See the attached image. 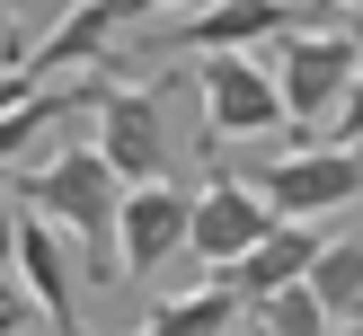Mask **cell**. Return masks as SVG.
<instances>
[{"mask_svg": "<svg viewBox=\"0 0 363 336\" xmlns=\"http://www.w3.org/2000/svg\"><path fill=\"white\" fill-rule=\"evenodd\" d=\"M18 204L45 212V221L80 248V274H89V283H116V274H124V257H116L124 177L98 159V141H62V151L27 159V168H18Z\"/></svg>", "mask_w": 363, "mask_h": 336, "instance_id": "obj_1", "label": "cell"}, {"mask_svg": "<svg viewBox=\"0 0 363 336\" xmlns=\"http://www.w3.org/2000/svg\"><path fill=\"white\" fill-rule=\"evenodd\" d=\"M195 98H204V141H257L293 124L257 53H195Z\"/></svg>", "mask_w": 363, "mask_h": 336, "instance_id": "obj_2", "label": "cell"}, {"mask_svg": "<svg viewBox=\"0 0 363 336\" xmlns=\"http://www.w3.org/2000/svg\"><path fill=\"white\" fill-rule=\"evenodd\" d=\"M257 195L275 204V221H328V212L363 204V151L354 141H301L257 177Z\"/></svg>", "mask_w": 363, "mask_h": 336, "instance_id": "obj_3", "label": "cell"}, {"mask_svg": "<svg viewBox=\"0 0 363 336\" xmlns=\"http://www.w3.org/2000/svg\"><path fill=\"white\" fill-rule=\"evenodd\" d=\"M363 71V35H337V27H293L275 53V88H284V115L311 133V124L337 115L346 80Z\"/></svg>", "mask_w": 363, "mask_h": 336, "instance_id": "obj_4", "label": "cell"}, {"mask_svg": "<svg viewBox=\"0 0 363 336\" xmlns=\"http://www.w3.org/2000/svg\"><path fill=\"white\" fill-rule=\"evenodd\" d=\"M89 141H98V159L124 177V186L177 177V168H169V124H160V98H151V88L106 80V88H98V106H89Z\"/></svg>", "mask_w": 363, "mask_h": 336, "instance_id": "obj_5", "label": "cell"}, {"mask_svg": "<svg viewBox=\"0 0 363 336\" xmlns=\"http://www.w3.org/2000/svg\"><path fill=\"white\" fill-rule=\"evenodd\" d=\"M186 230H195V186L177 177H151V186H124V221H116V257L124 274H160L169 257H186Z\"/></svg>", "mask_w": 363, "mask_h": 336, "instance_id": "obj_6", "label": "cell"}, {"mask_svg": "<svg viewBox=\"0 0 363 336\" xmlns=\"http://www.w3.org/2000/svg\"><path fill=\"white\" fill-rule=\"evenodd\" d=\"M266 230H275V204L257 195V177H213V186H195L186 257H204V274H222V265H240Z\"/></svg>", "mask_w": 363, "mask_h": 336, "instance_id": "obj_7", "label": "cell"}, {"mask_svg": "<svg viewBox=\"0 0 363 336\" xmlns=\"http://www.w3.org/2000/svg\"><path fill=\"white\" fill-rule=\"evenodd\" d=\"M266 35H293L284 0H204L186 27H160V53H257Z\"/></svg>", "mask_w": 363, "mask_h": 336, "instance_id": "obj_8", "label": "cell"}, {"mask_svg": "<svg viewBox=\"0 0 363 336\" xmlns=\"http://www.w3.org/2000/svg\"><path fill=\"white\" fill-rule=\"evenodd\" d=\"M124 18H133V0H71V9L53 18V35H35V45L18 53V71H27L35 88H45V80H71V71H89L106 53V35H116Z\"/></svg>", "mask_w": 363, "mask_h": 336, "instance_id": "obj_9", "label": "cell"}, {"mask_svg": "<svg viewBox=\"0 0 363 336\" xmlns=\"http://www.w3.org/2000/svg\"><path fill=\"white\" fill-rule=\"evenodd\" d=\"M319 248H328V239H319V221H275L240 265H222V283H230L240 301H266V292H284V283H311Z\"/></svg>", "mask_w": 363, "mask_h": 336, "instance_id": "obj_10", "label": "cell"}, {"mask_svg": "<svg viewBox=\"0 0 363 336\" xmlns=\"http://www.w3.org/2000/svg\"><path fill=\"white\" fill-rule=\"evenodd\" d=\"M240 318H248V301L230 292L222 274H213L204 292H177V301H160V310L142 318L133 336H230V328H240Z\"/></svg>", "mask_w": 363, "mask_h": 336, "instance_id": "obj_11", "label": "cell"}, {"mask_svg": "<svg viewBox=\"0 0 363 336\" xmlns=\"http://www.w3.org/2000/svg\"><path fill=\"white\" fill-rule=\"evenodd\" d=\"M311 292H319V310H328V318H363V230H346V239L319 248Z\"/></svg>", "mask_w": 363, "mask_h": 336, "instance_id": "obj_12", "label": "cell"}, {"mask_svg": "<svg viewBox=\"0 0 363 336\" xmlns=\"http://www.w3.org/2000/svg\"><path fill=\"white\" fill-rule=\"evenodd\" d=\"M248 328H257V336H337V318L319 310L311 283H284V292L248 301Z\"/></svg>", "mask_w": 363, "mask_h": 336, "instance_id": "obj_13", "label": "cell"}, {"mask_svg": "<svg viewBox=\"0 0 363 336\" xmlns=\"http://www.w3.org/2000/svg\"><path fill=\"white\" fill-rule=\"evenodd\" d=\"M18 221H27V212H18V195L0 186V292H18Z\"/></svg>", "mask_w": 363, "mask_h": 336, "instance_id": "obj_14", "label": "cell"}, {"mask_svg": "<svg viewBox=\"0 0 363 336\" xmlns=\"http://www.w3.org/2000/svg\"><path fill=\"white\" fill-rule=\"evenodd\" d=\"M328 141H354V151H363V71L346 80V98H337V115H328Z\"/></svg>", "mask_w": 363, "mask_h": 336, "instance_id": "obj_15", "label": "cell"}, {"mask_svg": "<svg viewBox=\"0 0 363 336\" xmlns=\"http://www.w3.org/2000/svg\"><path fill=\"white\" fill-rule=\"evenodd\" d=\"M0 62H18V0H0Z\"/></svg>", "mask_w": 363, "mask_h": 336, "instance_id": "obj_16", "label": "cell"}, {"mask_svg": "<svg viewBox=\"0 0 363 336\" xmlns=\"http://www.w3.org/2000/svg\"><path fill=\"white\" fill-rule=\"evenodd\" d=\"M160 9H204V0H133V18H160Z\"/></svg>", "mask_w": 363, "mask_h": 336, "instance_id": "obj_17", "label": "cell"}, {"mask_svg": "<svg viewBox=\"0 0 363 336\" xmlns=\"http://www.w3.org/2000/svg\"><path fill=\"white\" fill-rule=\"evenodd\" d=\"M337 336H363V318H337Z\"/></svg>", "mask_w": 363, "mask_h": 336, "instance_id": "obj_18", "label": "cell"}, {"mask_svg": "<svg viewBox=\"0 0 363 336\" xmlns=\"http://www.w3.org/2000/svg\"><path fill=\"white\" fill-rule=\"evenodd\" d=\"M346 9H363V0H346Z\"/></svg>", "mask_w": 363, "mask_h": 336, "instance_id": "obj_19", "label": "cell"}, {"mask_svg": "<svg viewBox=\"0 0 363 336\" xmlns=\"http://www.w3.org/2000/svg\"><path fill=\"white\" fill-rule=\"evenodd\" d=\"M0 336H18V328H0Z\"/></svg>", "mask_w": 363, "mask_h": 336, "instance_id": "obj_20", "label": "cell"}]
</instances>
